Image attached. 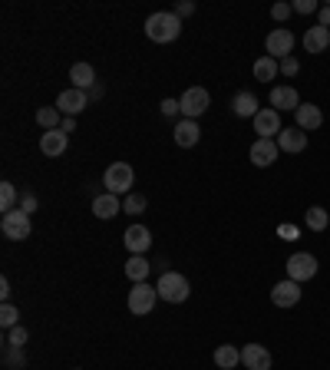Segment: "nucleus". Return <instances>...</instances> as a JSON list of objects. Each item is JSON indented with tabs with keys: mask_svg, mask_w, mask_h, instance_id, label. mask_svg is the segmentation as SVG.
Listing matches in <instances>:
<instances>
[{
	"mask_svg": "<svg viewBox=\"0 0 330 370\" xmlns=\"http://www.w3.org/2000/svg\"><path fill=\"white\" fill-rule=\"evenodd\" d=\"M178 33H182V20L176 17V11H159L145 20V37L152 44H172L178 40Z\"/></svg>",
	"mask_w": 330,
	"mask_h": 370,
	"instance_id": "obj_1",
	"label": "nucleus"
},
{
	"mask_svg": "<svg viewBox=\"0 0 330 370\" xmlns=\"http://www.w3.org/2000/svg\"><path fill=\"white\" fill-rule=\"evenodd\" d=\"M155 291H159V298H162V301H169V305H182V301H188L192 288H188L185 274L165 272L162 278H159V284H155Z\"/></svg>",
	"mask_w": 330,
	"mask_h": 370,
	"instance_id": "obj_2",
	"label": "nucleus"
},
{
	"mask_svg": "<svg viewBox=\"0 0 330 370\" xmlns=\"http://www.w3.org/2000/svg\"><path fill=\"white\" fill-rule=\"evenodd\" d=\"M132 182H136V172H132L129 162H112L106 172H103V185H106V192L110 196H129Z\"/></svg>",
	"mask_w": 330,
	"mask_h": 370,
	"instance_id": "obj_3",
	"label": "nucleus"
},
{
	"mask_svg": "<svg viewBox=\"0 0 330 370\" xmlns=\"http://www.w3.org/2000/svg\"><path fill=\"white\" fill-rule=\"evenodd\" d=\"M0 231H4V238H11V241H27L33 231L30 215L20 212V208H17V212H7V215L0 218Z\"/></svg>",
	"mask_w": 330,
	"mask_h": 370,
	"instance_id": "obj_4",
	"label": "nucleus"
},
{
	"mask_svg": "<svg viewBox=\"0 0 330 370\" xmlns=\"http://www.w3.org/2000/svg\"><path fill=\"white\" fill-rule=\"evenodd\" d=\"M317 258H314V255H310V251H294V255H291V258H287V278H291V281H310V278H314V274H317Z\"/></svg>",
	"mask_w": 330,
	"mask_h": 370,
	"instance_id": "obj_5",
	"label": "nucleus"
},
{
	"mask_svg": "<svg viewBox=\"0 0 330 370\" xmlns=\"http://www.w3.org/2000/svg\"><path fill=\"white\" fill-rule=\"evenodd\" d=\"M178 106H182V116H185V120H198V116L211 106L209 89L205 87H188L185 93H182V99H178Z\"/></svg>",
	"mask_w": 330,
	"mask_h": 370,
	"instance_id": "obj_6",
	"label": "nucleus"
},
{
	"mask_svg": "<svg viewBox=\"0 0 330 370\" xmlns=\"http://www.w3.org/2000/svg\"><path fill=\"white\" fill-rule=\"evenodd\" d=\"M155 301H159V291H155L149 281L143 284H132V291H129V311L136 317H143V314H152V307Z\"/></svg>",
	"mask_w": 330,
	"mask_h": 370,
	"instance_id": "obj_7",
	"label": "nucleus"
},
{
	"mask_svg": "<svg viewBox=\"0 0 330 370\" xmlns=\"http://www.w3.org/2000/svg\"><path fill=\"white\" fill-rule=\"evenodd\" d=\"M264 46H268V56H275L277 63H281V60L291 56V50H294V33L287 30V27H275V30L268 33Z\"/></svg>",
	"mask_w": 330,
	"mask_h": 370,
	"instance_id": "obj_8",
	"label": "nucleus"
},
{
	"mask_svg": "<svg viewBox=\"0 0 330 370\" xmlns=\"http://www.w3.org/2000/svg\"><path fill=\"white\" fill-rule=\"evenodd\" d=\"M86 106H89V93H86V89L70 87V89H63V93L56 96V109H60L63 116H73V120H77Z\"/></svg>",
	"mask_w": 330,
	"mask_h": 370,
	"instance_id": "obj_9",
	"label": "nucleus"
},
{
	"mask_svg": "<svg viewBox=\"0 0 330 370\" xmlns=\"http://www.w3.org/2000/svg\"><path fill=\"white\" fill-rule=\"evenodd\" d=\"M254 132H258V139H277L281 136V113L271 106L261 109L254 116Z\"/></svg>",
	"mask_w": 330,
	"mask_h": 370,
	"instance_id": "obj_10",
	"label": "nucleus"
},
{
	"mask_svg": "<svg viewBox=\"0 0 330 370\" xmlns=\"http://www.w3.org/2000/svg\"><path fill=\"white\" fill-rule=\"evenodd\" d=\"M251 162L258 165V169H268V165L277 162V155H281V149H277V139H254L251 146Z\"/></svg>",
	"mask_w": 330,
	"mask_h": 370,
	"instance_id": "obj_11",
	"label": "nucleus"
},
{
	"mask_svg": "<svg viewBox=\"0 0 330 370\" xmlns=\"http://www.w3.org/2000/svg\"><path fill=\"white\" fill-rule=\"evenodd\" d=\"M122 241H126L129 255H145V251L152 248V231L145 229V225H132V229H126Z\"/></svg>",
	"mask_w": 330,
	"mask_h": 370,
	"instance_id": "obj_12",
	"label": "nucleus"
},
{
	"mask_svg": "<svg viewBox=\"0 0 330 370\" xmlns=\"http://www.w3.org/2000/svg\"><path fill=\"white\" fill-rule=\"evenodd\" d=\"M301 284L291 281V278H284V281H277L275 288H271V301H275L277 307H294L297 301H301Z\"/></svg>",
	"mask_w": 330,
	"mask_h": 370,
	"instance_id": "obj_13",
	"label": "nucleus"
},
{
	"mask_svg": "<svg viewBox=\"0 0 330 370\" xmlns=\"http://www.w3.org/2000/svg\"><path fill=\"white\" fill-rule=\"evenodd\" d=\"M277 149L281 153H304L308 149V132L297 129V126H284L277 136Z\"/></svg>",
	"mask_w": 330,
	"mask_h": 370,
	"instance_id": "obj_14",
	"label": "nucleus"
},
{
	"mask_svg": "<svg viewBox=\"0 0 330 370\" xmlns=\"http://www.w3.org/2000/svg\"><path fill=\"white\" fill-rule=\"evenodd\" d=\"M231 113L238 116V120H254L261 109H258V96H254L251 89H242V93H235L231 96Z\"/></svg>",
	"mask_w": 330,
	"mask_h": 370,
	"instance_id": "obj_15",
	"label": "nucleus"
},
{
	"mask_svg": "<svg viewBox=\"0 0 330 370\" xmlns=\"http://www.w3.org/2000/svg\"><path fill=\"white\" fill-rule=\"evenodd\" d=\"M242 364L248 370H271V350L261 344H244L242 347Z\"/></svg>",
	"mask_w": 330,
	"mask_h": 370,
	"instance_id": "obj_16",
	"label": "nucleus"
},
{
	"mask_svg": "<svg viewBox=\"0 0 330 370\" xmlns=\"http://www.w3.org/2000/svg\"><path fill=\"white\" fill-rule=\"evenodd\" d=\"M66 146H70V136H66L63 129H50V132H44V136H40V153H44L46 159L63 155Z\"/></svg>",
	"mask_w": 330,
	"mask_h": 370,
	"instance_id": "obj_17",
	"label": "nucleus"
},
{
	"mask_svg": "<svg viewBox=\"0 0 330 370\" xmlns=\"http://www.w3.org/2000/svg\"><path fill=\"white\" fill-rule=\"evenodd\" d=\"M294 116H297V129H304V132H314L324 126V113H320V106H314V103H301Z\"/></svg>",
	"mask_w": 330,
	"mask_h": 370,
	"instance_id": "obj_18",
	"label": "nucleus"
},
{
	"mask_svg": "<svg viewBox=\"0 0 330 370\" xmlns=\"http://www.w3.org/2000/svg\"><path fill=\"white\" fill-rule=\"evenodd\" d=\"M122 212V198L119 196H110V192H103V196L93 198V215L103 218V222H110Z\"/></svg>",
	"mask_w": 330,
	"mask_h": 370,
	"instance_id": "obj_19",
	"label": "nucleus"
},
{
	"mask_svg": "<svg viewBox=\"0 0 330 370\" xmlns=\"http://www.w3.org/2000/svg\"><path fill=\"white\" fill-rule=\"evenodd\" d=\"M198 139H202V129H198L195 120H182L176 126V146L178 149H195Z\"/></svg>",
	"mask_w": 330,
	"mask_h": 370,
	"instance_id": "obj_20",
	"label": "nucleus"
},
{
	"mask_svg": "<svg viewBox=\"0 0 330 370\" xmlns=\"http://www.w3.org/2000/svg\"><path fill=\"white\" fill-rule=\"evenodd\" d=\"M297 106H301V96H297L294 87H275L271 89V109H291V113H297Z\"/></svg>",
	"mask_w": 330,
	"mask_h": 370,
	"instance_id": "obj_21",
	"label": "nucleus"
},
{
	"mask_svg": "<svg viewBox=\"0 0 330 370\" xmlns=\"http://www.w3.org/2000/svg\"><path fill=\"white\" fill-rule=\"evenodd\" d=\"M70 79H73V87H77V89H86V93L99 83L96 70H93L89 63H73V66H70Z\"/></svg>",
	"mask_w": 330,
	"mask_h": 370,
	"instance_id": "obj_22",
	"label": "nucleus"
},
{
	"mask_svg": "<svg viewBox=\"0 0 330 370\" xmlns=\"http://www.w3.org/2000/svg\"><path fill=\"white\" fill-rule=\"evenodd\" d=\"M149 274H152V262H145V255H132L129 262H126V278L132 284H143Z\"/></svg>",
	"mask_w": 330,
	"mask_h": 370,
	"instance_id": "obj_23",
	"label": "nucleus"
},
{
	"mask_svg": "<svg viewBox=\"0 0 330 370\" xmlns=\"http://www.w3.org/2000/svg\"><path fill=\"white\" fill-rule=\"evenodd\" d=\"M327 46H330L327 27H310V30L304 33V50H308V53H324Z\"/></svg>",
	"mask_w": 330,
	"mask_h": 370,
	"instance_id": "obj_24",
	"label": "nucleus"
},
{
	"mask_svg": "<svg viewBox=\"0 0 330 370\" xmlns=\"http://www.w3.org/2000/svg\"><path fill=\"white\" fill-rule=\"evenodd\" d=\"M215 364H218V370H235L242 364V350L235 344H221V347H215Z\"/></svg>",
	"mask_w": 330,
	"mask_h": 370,
	"instance_id": "obj_25",
	"label": "nucleus"
},
{
	"mask_svg": "<svg viewBox=\"0 0 330 370\" xmlns=\"http://www.w3.org/2000/svg\"><path fill=\"white\" fill-rule=\"evenodd\" d=\"M277 73H281V66H277L275 56L264 53L261 60H254V79H258V83H271Z\"/></svg>",
	"mask_w": 330,
	"mask_h": 370,
	"instance_id": "obj_26",
	"label": "nucleus"
},
{
	"mask_svg": "<svg viewBox=\"0 0 330 370\" xmlns=\"http://www.w3.org/2000/svg\"><path fill=\"white\" fill-rule=\"evenodd\" d=\"M37 122L44 126V132L60 129V126H63V113L56 106H44V109H37Z\"/></svg>",
	"mask_w": 330,
	"mask_h": 370,
	"instance_id": "obj_27",
	"label": "nucleus"
},
{
	"mask_svg": "<svg viewBox=\"0 0 330 370\" xmlns=\"http://www.w3.org/2000/svg\"><path fill=\"white\" fill-rule=\"evenodd\" d=\"M304 222H308V229H310V231H327L330 215H327V208L310 205V208H308V215H304Z\"/></svg>",
	"mask_w": 330,
	"mask_h": 370,
	"instance_id": "obj_28",
	"label": "nucleus"
},
{
	"mask_svg": "<svg viewBox=\"0 0 330 370\" xmlns=\"http://www.w3.org/2000/svg\"><path fill=\"white\" fill-rule=\"evenodd\" d=\"M17 185L13 182H0V212L7 215V212H17Z\"/></svg>",
	"mask_w": 330,
	"mask_h": 370,
	"instance_id": "obj_29",
	"label": "nucleus"
},
{
	"mask_svg": "<svg viewBox=\"0 0 330 370\" xmlns=\"http://www.w3.org/2000/svg\"><path fill=\"white\" fill-rule=\"evenodd\" d=\"M122 212H126V215H143V212H145V196L129 192V196L122 198Z\"/></svg>",
	"mask_w": 330,
	"mask_h": 370,
	"instance_id": "obj_30",
	"label": "nucleus"
},
{
	"mask_svg": "<svg viewBox=\"0 0 330 370\" xmlns=\"http://www.w3.org/2000/svg\"><path fill=\"white\" fill-rule=\"evenodd\" d=\"M17 324H20V311H17L13 305L0 307V327H4V331H11V327H17Z\"/></svg>",
	"mask_w": 330,
	"mask_h": 370,
	"instance_id": "obj_31",
	"label": "nucleus"
},
{
	"mask_svg": "<svg viewBox=\"0 0 330 370\" xmlns=\"http://www.w3.org/2000/svg\"><path fill=\"white\" fill-rule=\"evenodd\" d=\"M23 344H27V327H11L7 331V347H17V350H23Z\"/></svg>",
	"mask_w": 330,
	"mask_h": 370,
	"instance_id": "obj_32",
	"label": "nucleus"
},
{
	"mask_svg": "<svg viewBox=\"0 0 330 370\" xmlns=\"http://www.w3.org/2000/svg\"><path fill=\"white\" fill-rule=\"evenodd\" d=\"M277 66H281V73H284V77H297V73H301V60H297V56H284Z\"/></svg>",
	"mask_w": 330,
	"mask_h": 370,
	"instance_id": "obj_33",
	"label": "nucleus"
},
{
	"mask_svg": "<svg viewBox=\"0 0 330 370\" xmlns=\"http://www.w3.org/2000/svg\"><path fill=\"white\" fill-rule=\"evenodd\" d=\"M159 106H162V116H178V113H182V106H178V99H162V103H159Z\"/></svg>",
	"mask_w": 330,
	"mask_h": 370,
	"instance_id": "obj_34",
	"label": "nucleus"
},
{
	"mask_svg": "<svg viewBox=\"0 0 330 370\" xmlns=\"http://www.w3.org/2000/svg\"><path fill=\"white\" fill-rule=\"evenodd\" d=\"M294 11H297V13H317V11H320V4H317V0H297Z\"/></svg>",
	"mask_w": 330,
	"mask_h": 370,
	"instance_id": "obj_35",
	"label": "nucleus"
},
{
	"mask_svg": "<svg viewBox=\"0 0 330 370\" xmlns=\"http://www.w3.org/2000/svg\"><path fill=\"white\" fill-rule=\"evenodd\" d=\"M291 11H294L291 4H275V7H271V17H275V20H287V17H291Z\"/></svg>",
	"mask_w": 330,
	"mask_h": 370,
	"instance_id": "obj_36",
	"label": "nucleus"
},
{
	"mask_svg": "<svg viewBox=\"0 0 330 370\" xmlns=\"http://www.w3.org/2000/svg\"><path fill=\"white\" fill-rule=\"evenodd\" d=\"M20 212H27V215H30V212H37V196H33V192H23Z\"/></svg>",
	"mask_w": 330,
	"mask_h": 370,
	"instance_id": "obj_37",
	"label": "nucleus"
},
{
	"mask_svg": "<svg viewBox=\"0 0 330 370\" xmlns=\"http://www.w3.org/2000/svg\"><path fill=\"white\" fill-rule=\"evenodd\" d=\"M192 13H195V4H192V0H182V4L176 7V17H178V20H182V17H192Z\"/></svg>",
	"mask_w": 330,
	"mask_h": 370,
	"instance_id": "obj_38",
	"label": "nucleus"
},
{
	"mask_svg": "<svg viewBox=\"0 0 330 370\" xmlns=\"http://www.w3.org/2000/svg\"><path fill=\"white\" fill-rule=\"evenodd\" d=\"M11 294H13L11 281H7V278H0V298H4V305H11Z\"/></svg>",
	"mask_w": 330,
	"mask_h": 370,
	"instance_id": "obj_39",
	"label": "nucleus"
},
{
	"mask_svg": "<svg viewBox=\"0 0 330 370\" xmlns=\"http://www.w3.org/2000/svg\"><path fill=\"white\" fill-rule=\"evenodd\" d=\"M317 27H327V30H330V4L317 11Z\"/></svg>",
	"mask_w": 330,
	"mask_h": 370,
	"instance_id": "obj_40",
	"label": "nucleus"
},
{
	"mask_svg": "<svg viewBox=\"0 0 330 370\" xmlns=\"http://www.w3.org/2000/svg\"><path fill=\"white\" fill-rule=\"evenodd\" d=\"M60 129H63L66 136H70V132H77V120H73V116H66V120H63V126H60Z\"/></svg>",
	"mask_w": 330,
	"mask_h": 370,
	"instance_id": "obj_41",
	"label": "nucleus"
},
{
	"mask_svg": "<svg viewBox=\"0 0 330 370\" xmlns=\"http://www.w3.org/2000/svg\"><path fill=\"white\" fill-rule=\"evenodd\" d=\"M103 93H106V87H103V83H96V87L89 89V99H99V96H103Z\"/></svg>",
	"mask_w": 330,
	"mask_h": 370,
	"instance_id": "obj_42",
	"label": "nucleus"
},
{
	"mask_svg": "<svg viewBox=\"0 0 330 370\" xmlns=\"http://www.w3.org/2000/svg\"><path fill=\"white\" fill-rule=\"evenodd\" d=\"M294 235H297V229H291V225H287V229H281V238H287V241H291Z\"/></svg>",
	"mask_w": 330,
	"mask_h": 370,
	"instance_id": "obj_43",
	"label": "nucleus"
}]
</instances>
